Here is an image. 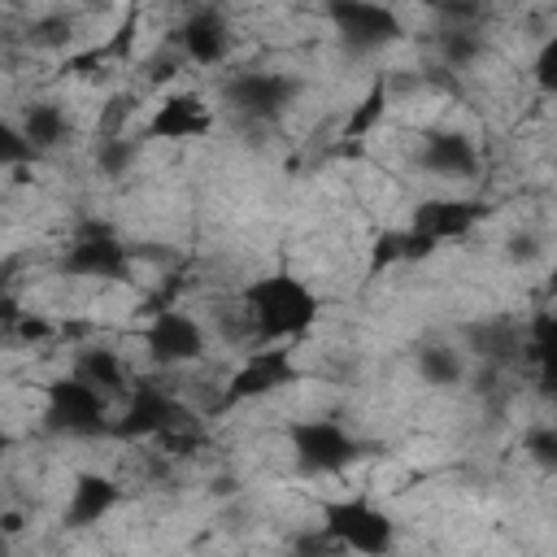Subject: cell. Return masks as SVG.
Returning a JSON list of instances; mask_svg holds the SVG:
<instances>
[{"label":"cell","instance_id":"6da1fadb","mask_svg":"<svg viewBox=\"0 0 557 557\" xmlns=\"http://www.w3.org/2000/svg\"><path fill=\"white\" fill-rule=\"evenodd\" d=\"M244 309L252 318L257 344H300L318 318H322V292L309 274L296 270H270L239 283Z\"/></svg>","mask_w":557,"mask_h":557},{"label":"cell","instance_id":"7a4b0ae2","mask_svg":"<svg viewBox=\"0 0 557 557\" xmlns=\"http://www.w3.org/2000/svg\"><path fill=\"white\" fill-rule=\"evenodd\" d=\"M318 527L331 535L335 548L383 553V548L396 544V527L400 522L370 492H344V496L318 505Z\"/></svg>","mask_w":557,"mask_h":557},{"label":"cell","instance_id":"3957f363","mask_svg":"<svg viewBox=\"0 0 557 557\" xmlns=\"http://www.w3.org/2000/svg\"><path fill=\"white\" fill-rule=\"evenodd\" d=\"M474 357L466 352L461 339H422L413 344V374L431 392H461L470 383Z\"/></svg>","mask_w":557,"mask_h":557},{"label":"cell","instance_id":"277c9868","mask_svg":"<svg viewBox=\"0 0 557 557\" xmlns=\"http://www.w3.org/2000/svg\"><path fill=\"white\" fill-rule=\"evenodd\" d=\"M527 74H531V83H535L540 96H557V30L535 44Z\"/></svg>","mask_w":557,"mask_h":557}]
</instances>
